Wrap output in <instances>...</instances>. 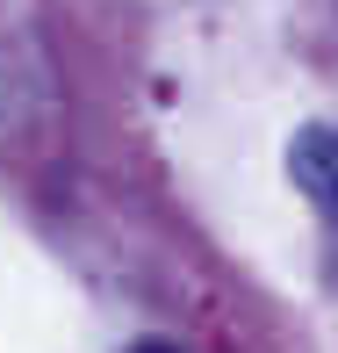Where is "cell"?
<instances>
[{
  "label": "cell",
  "mask_w": 338,
  "mask_h": 353,
  "mask_svg": "<svg viewBox=\"0 0 338 353\" xmlns=\"http://www.w3.org/2000/svg\"><path fill=\"white\" fill-rule=\"evenodd\" d=\"M288 181L338 223V123H310V130H295V144H288Z\"/></svg>",
  "instance_id": "1"
},
{
  "label": "cell",
  "mask_w": 338,
  "mask_h": 353,
  "mask_svg": "<svg viewBox=\"0 0 338 353\" xmlns=\"http://www.w3.org/2000/svg\"><path fill=\"white\" fill-rule=\"evenodd\" d=\"M123 353H180L173 339H137V346H123Z\"/></svg>",
  "instance_id": "2"
}]
</instances>
